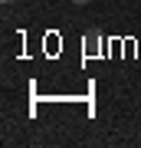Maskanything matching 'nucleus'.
<instances>
[{"label": "nucleus", "instance_id": "nucleus-2", "mask_svg": "<svg viewBox=\"0 0 141 148\" xmlns=\"http://www.w3.org/2000/svg\"><path fill=\"white\" fill-rule=\"evenodd\" d=\"M69 3H76V7H85V3H89V0H69Z\"/></svg>", "mask_w": 141, "mask_h": 148}, {"label": "nucleus", "instance_id": "nucleus-1", "mask_svg": "<svg viewBox=\"0 0 141 148\" xmlns=\"http://www.w3.org/2000/svg\"><path fill=\"white\" fill-rule=\"evenodd\" d=\"M85 46H89V53H95V46H99V33H95V30L85 33Z\"/></svg>", "mask_w": 141, "mask_h": 148}, {"label": "nucleus", "instance_id": "nucleus-3", "mask_svg": "<svg viewBox=\"0 0 141 148\" xmlns=\"http://www.w3.org/2000/svg\"><path fill=\"white\" fill-rule=\"evenodd\" d=\"M3 3H10V0H3Z\"/></svg>", "mask_w": 141, "mask_h": 148}]
</instances>
